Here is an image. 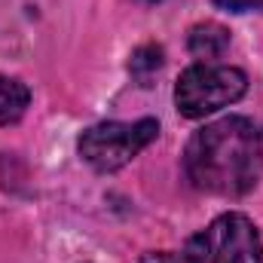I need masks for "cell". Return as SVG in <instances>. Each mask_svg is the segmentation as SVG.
Instances as JSON below:
<instances>
[{"label":"cell","mask_w":263,"mask_h":263,"mask_svg":"<svg viewBox=\"0 0 263 263\" xmlns=\"http://www.w3.org/2000/svg\"><path fill=\"white\" fill-rule=\"evenodd\" d=\"M159 135L156 120H138V123H98L83 132L80 138V156L95 172H117L129 165L132 159Z\"/></svg>","instance_id":"3957f363"},{"label":"cell","mask_w":263,"mask_h":263,"mask_svg":"<svg viewBox=\"0 0 263 263\" xmlns=\"http://www.w3.org/2000/svg\"><path fill=\"white\" fill-rule=\"evenodd\" d=\"M248 89V77L239 67L227 65H193L187 67L175 86V104L187 120H202L233 101Z\"/></svg>","instance_id":"7a4b0ae2"},{"label":"cell","mask_w":263,"mask_h":263,"mask_svg":"<svg viewBox=\"0 0 263 263\" xmlns=\"http://www.w3.org/2000/svg\"><path fill=\"white\" fill-rule=\"evenodd\" d=\"M159 67H162V49H159V46H141V49L132 52L129 70H132V77H135L141 86H147L150 77H153Z\"/></svg>","instance_id":"52a82bcc"},{"label":"cell","mask_w":263,"mask_h":263,"mask_svg":"<svg viewBox=\"0 0 263 263\" xmlns=\"http://www.w3.org/2000/svg\"><path fill=\"white\" fill-rule=\"evenodd\" d=\"M141 263H205L199 254L193 251H184V254H175V251H153V254H144Z\"/></svg>","instance_id":"ba28073f"},{"label":"cell","mask_w":263,"mask_h":263,"mask_svg":"<svg viewBox=\"0 0 263 263\" xmlns=\"http://www.w3.org/2000/svg\"><path fill=\"white\" fill-rule=\"evenodd\" d=\"M28 101H31V92L25 83L12 77H0V126L22 120V114L28 110Z\"/></svg>","instance_id":"8992f818"},{"label":"cell","mask_w":263,"mask_h":263,"mask_svg":"<svg viewBox=\"0 0 263 263\" xmlns=\"http://www.w3.org/2000/svg\"><path fill=\"white\" fill-rule=\"evenodd\" d=\"M227 46H230V31L223 25H217V22H202V25H196L190 31V37H187V49L196 59H202V62L220 59L227 52Z\"/></svg>","instance_id":"5b68a950"},{"label":"cell","mask_w":263,"mask_h":263,"mask_svg":"<svg viewBox=\"0 0 263 263\" xmlns=\"http://www.w3.org/2000/svg\"><path fill=\"white\" fill-rule=\"evenodd\" d=\"M263 172V138L245 117H223L199 129L184 150L187 181L217 196H245Z\"/></svg>","instance_id":"6da1fadb"},{"label":"cell","mask_w":263,"mask_h":263,"mask_svg":"<svg viewBox=\"0 0 263 263\" xmlns=\"http://www.w3.org/2000/svg\"><path fill=\"white\" fill-rule=\"evenodd\" d=\"M187 251L205 263H263V242L257 227L245 214H220L208 230L190 239Z\"/></svg>","instance_id":"277c9868"},{"label":"cell","mask_w":263,"mask_h":263,"mask_svg":"<svg viewBox=\"0 0 263 263\" xmlns=\"http://www.w3.org/2000/svg\"><path fill=\"white\" fill-rule=\"evenodd\" d=\"M220 9H230V12H251V9H260L263 0H214Z\"/></svg>","instance_id":"9c48e42d"}]
</instances>
